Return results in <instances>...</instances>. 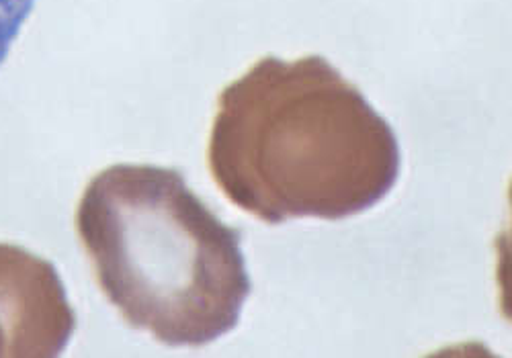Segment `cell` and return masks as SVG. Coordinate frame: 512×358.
Instances as JSON below:
<instances>
[{
	"instance_id": "1",
	"label": "cell",
	"mask_w": 512,
	"mask_h": 358,
	"mask_svg": "<svg viewBox=\"0 0 512 358\" xmlns=\"http://www.w3.org/2000/svg\"><path fill=\"white\" fill-rule=\"evenodd\" d=\"M207 164L230 203L271 226L345 219L400 174L390 123L322 56H265L218 97Z\"/></svg>"
},
{
	"instance_id": "2",
	"label": "cell",
	"mask_w": 512,
	"mask_h": 358,
	"mask_svg": "<svg viewBox=\"0 0 512 358\" xmlns=\"http://www.w3.org/2000/svg\"><path fill=\"white\" fill-rule=\"evenodd\" d=\"M76 228L103 293L130 326L191 348L238 326L252 289L242 234L187 187L181 170H103L82 195Z\"/></svg>"
},
{
	"instance_id": "3",
	"label": "cell",
	"mask_w": 512,
	"mask_h": 358,
	"mask_svg": "<svg viewBox=\"0 0 512 358\" xmlns=\"http://www.w3.org/2000/svg\"><path fill=\"white\" fill-rule=\"evenodd\" d=\"M35 0H0V66L9 58Z\"/></svg>"
}]
</instances>
